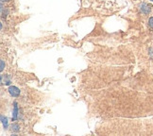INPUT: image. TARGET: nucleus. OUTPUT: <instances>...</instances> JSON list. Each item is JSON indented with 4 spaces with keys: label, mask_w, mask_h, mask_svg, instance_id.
<instances>
[{
    "label": "nucleus",
    "mask_w": 153,
    "mask_h": 136,
    "mask_svg": "<svg viewBox=\"0 0 153 136\" xmlns=\"http://www.w3.org/2000/svg\"><path fill=\"white\" fill-rule=\"evenodd\" d=\"M139 9H140V11L143 14L148 15L150 13V11H151V6L148 3H141L139 6Z\"/></svg>",
    "instance_id": "nucleus-1"
},
{
    "label": "nucleus",
    "mask_w": 153,
    "mask_h": 136,
    "mask_svg": "<svg viewBox=\"0 0 153 136\" xmlns=\"http://www.w3.org/2000/svg\"><path fill=\"white\" fill-rule=\"evenodd\" d=\"M8 91H9L10 96H13V97H19V94L21 93L18 88L15 87V86H10Z\"/></svg>",
    "instance_id": "nucleus-2"
},
{
    "label": "nucleus",
    "mask_w": 153,
    "mask_h": 136,
    "mask_svg": "<svg viewBox=\"0 0 153 136\" xmlns=\"http://www.w3.org/2000/svg\"><path fill=\"white\" fill-rule=\"evenodd\" d=\"M1 83L6 84V85L10 84V79L8 75H2L1 76Z\"/></svg>",
    "instance_id": "nucleus-3"
},
{
    "label": "nucleus",
    "mask_w": 153,
    "mask_h": 136,
    "mask_svg": "<svg viewBox=\"0 0 153 136\" xmlns=\"http://www.w3.org/2000/svg\"><path fill=\"white\" fill-rule=\"evenodd\" d=\"M10 128H11V131H13V132H18L19 129H20V127H19V125H18V124H16V123L11 124Z\"/></svg>",
    "instance_id": "nucleus-4"
},
{
    "label": "nucleus",
    "mask_w": 153,
    "mask_h": 136,
    "mask_svg": "<svg viewBox=\"0 0 153 136\" xmlns=\"http://www.w3.org/2000/svg\"><path fill=\"white\" fill-rule=\"evenodd\" d=\"M1 120H2V123H3L4 127H5V128H7V127H8V119H7V117L1 116Z\"/></svg>",
    "instance_id": "nucleus-5"
},
{
    "label": "nucleus",
    "mask_w": 153,
    "mask_h": 136,
    "mask_svg": "<svg viewBox=\"0 0 153 136\" xmlns=\"http://www.w3.org/2000/svg\"><path fill=\"white\" fill-rule=\"evenodd\" d=\"M17 114H18V109H17V106L15 104V106H14V111H13V119H16V118H17Z\"/></svg>",
    "instance_id": "nucleus-6"
},
{
    "label": "nucleus",
    "mask_w": 153,
    "mask_h": 136,
    "mask_svg": "<svg viewBox=\"0 0 153 136\" xmlns=\"http://www.w3.org/2000/svg\"><path fill=\"white\" fill-rule=\"evenodd\" d=\"M149 25L150 27L153 28V17H150V18H149Z\"/></svg>",
    "instance_id": "nucleus-7"
},
{
    "label": "nucleus",
    "mask_w": 153,
    "mask_h": 136,
    "mask_svg": "<svg viewBox=\"0 0 153 136\" xmlns=\"http://www.w3.org/2000/svg\"><path fill=\"white\" fill-rule=\"evenodd\" d=\"M4 67H5V63H4V61H1V68H0V70L3 71V70H4Z\"/></svg>",
    "instance_id": "nucleus-8"
},
{
    "label": "nucleus",
    "mask_w": 153,
    "mask_h": 136,
    "mask_svg": "<svg viewBox=\"0 0 153 136\" xmlns=\"http://www.w3.org/2000/svg\"><path fill=\"white\" fill-rule=\"evenodd\" d=\"M7 1H10V0H1V2L3 3V2H7Z\"/></svg>",
    "instance_id": "nucleus-9"
},
{
    "label": "nucleus",
    "mask_w": 153,
    "mask_h": 136,
    "mask_svg": "<svg viewBox=\"0 0 153 136\" xmlns=\"http://www.w3.org/2000/svg\"><path fill=\"white\" fill-rule=\"evenodd\" d=\"M150 1H152V2H153V0H150Z\"/></svg>",
    "instance_id": "nucleus-10"
}]
</instances>
